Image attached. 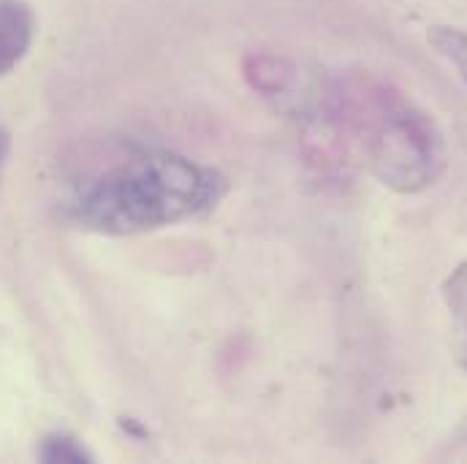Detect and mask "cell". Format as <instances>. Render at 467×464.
<instances>
[{
    "label": "cell",
    "instance_id": "obj_2",
    "mask_svg": "<svg viewBox=\"0 0 467 464\" xmlns=\"http://www.w3.org/2000/svg\"><path fill=\"white\" fill-rule=\"evenodd\" d=\"M372 171L402 193H416L443 171V141L432 119L410 109H386L364 141Z\"/></svg>",
    "mask_w": 467,
    "mask_h": 464
},
{
    "label": "cell",
    "instance_id": "obj_1",
    "mask_svg": "<svg viewBox=\"0 0 467 464\" xmlns=\"http://www.w3.org/2000/svg\"><path fill=\"white\" fill-rule=\"evenodd\" d=\"M221 193L218 171L174 152H144L82 185L71 218L90 232L141 233L207 210Z\"/></svg>",
    "mask_w": 467,
    "mask_h": 464
},
{
    "label": "cell",
    "instance_id": "obj_5",
    "mask_svg": "<svg viewBox=\"0 0 467 464\" xmlns=\"http://www.w3.org/2000/svg\"><path fill=\"white\" fill-rule=\"evenodd\" d=\"M430 41L467 82V33L457 27H432Z\"/></svg>",
    "mask_w": 467,
    "mask_h": 464
},
{
    "label": "cell",
    "instance_id": "obj_3",
    "mask_svg": "<svg viewBox=\"0 0 467 464\" xmlns=\"http://www.w3.org/2000/svg\"><path fill=\"white\" fill-rule=\"evenodd\" d=\"M33 41V14L19 0H0V77L8 74Z\"/></svg>",
    "mask_w": 467,
    "mask_h": 464
},
{
    "label": "cell",
    "instance_id": "obj_6",
    "mask_svg": "<svg viewBox=\"0 0 467 464\" xmlns=\"http://www.w3.org/2000/svg\"><path fill=\"white\" fill-rule=\"evenodd\" d=\"M38 457L44 462H66V464H79L90 462V454L74 440V438H66V435H52L44 440Z\"/></svg>",
    "mask_w": 467,
    "mask_h": 464
},
{
    "label": "cell",
    "instance_id": "obj_4",
    "mask_svg": "<svg viewBox=\"0 0 467 464\" xmlns=\"http://www.w3.org/2000/svg\"><path fill=\"white\" fill-rule=\"evenodd\" d=\"M446 304L451 313V324H454V343L460 350V361L467 369V261L462 266H457V272L446 280Z\"/></svg>",
    "mask_w": 467,
    "mask_h": 464
}]
</instances>
